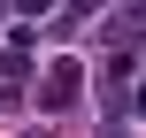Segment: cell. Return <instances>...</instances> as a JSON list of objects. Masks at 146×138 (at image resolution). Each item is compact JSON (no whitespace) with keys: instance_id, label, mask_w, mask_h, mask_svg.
I'll return each mask as SVG.
<instances>
[{"instance_id":"1","label":"cell","mask_w":146,"mask_h":138,"mask_svg":"<svg viewBox=\"0 0 146 138\" xmlns=\"http://www.w3.org/2000/svg\"><path fill=\"white\" fill-rule=\"evenodd\" d=\"M77 92H85V69H77V54H62V61L46 69V85H38V108H46V115H62Z\"/></svg>"},{"instance_id":"2","label":"cell","mask_w":146,"mask_h":138,"mask_svg":"<svg viewBox=\"0 0 146 138\" xmlns=\"http://www.w3.org/2000/svg\"><path fill=\"white\" fill-rule=\"evenodd\" d=\"M139 115H146V85H139Z\"/></svg>"}]
</instances>
